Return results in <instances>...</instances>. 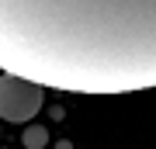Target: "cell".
I'll return each instance as SVG.
<instances>
[{"mask_svg": "<svg viewBox=\"0 0 156 149\" xmlns=\"http://www.w3.org/2000/svg\"><path fill=\"white\" fill-rule=\"evenodd\" d=\"M45 104V87L17 76V73H0V118L11 125L31 122Z\"/></svg>", "mask_w": 156, "mask_h": 149, "instance_id": "obj_2", "label": "cell"}, {"mask_svg": "<svg viewBox=\"0 0 156 149\" xmlns=\"http://www.w3.org/2000/svg\"><path fill=\"white\" fill-rule=\"evenodd\" d=\"M0 69L66 94L156 87V0H0Z\"/></svg>", "mask_w": 156, "mask_h": 149, "instance_id": "obj_1", "label": "cell"}, {"mask_svg": "<svg viewBox=\"0 0 156 149\" xmlns=\"http://www.w3.org/2000/svg\"><path fill=\"white\" fill-rule=\"evenodd\" d=\"M45 142H49V132H45L42 125H31L28 132H24V146L28 149H42Z\"/></svg>", "mask_w": 156, "mask_h": 149, "instance_id": "obj_3", "label": "cell"}]
</instances>
